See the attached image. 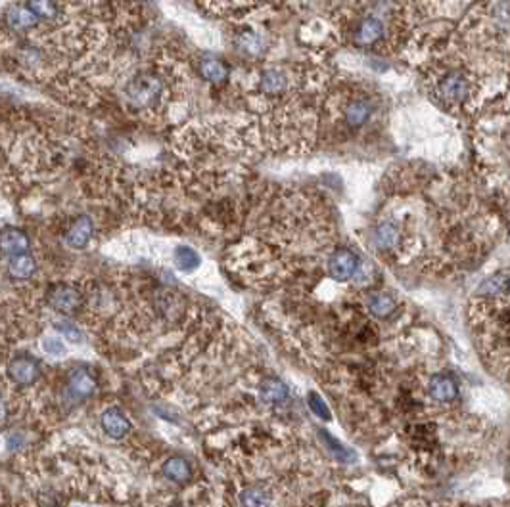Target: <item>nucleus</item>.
<instances>
[{
    "mask_svg": "<svg viewBox=\"0 0 510 507\" xmlns=\"http://www.w3.org/2000/svg\"><path fill=\"white\" fill-rule=\"evenodd\" d=\"M0 245H2V253L6 257L27 253L29 251V235L20 228L6 226L2 230V235H0Z\"/></svg>",
    "mask_w": 510,
    "mask_h": 507,
    "instance_id": "9b49d317",
    "label": "nucleus"
},
{
    "mask_svg": "<svg viewBox=\"0 0 510 507\" xmlns=\"http://www.w3.org/2000/svg\"><path fill=\"white\" fill-rule=\"evenodd\" d=\"M319 438H321L322 443L327 444L328 450L332 452V455L336 458V460H338V462L349 463V462H355V460H357L355 452L344 448L340 441H336V438H334L332 435H328V431H324V429L319 431Z\"/></svg>",
    "mask_w": 510,
    "mask_h": 507,
    "instance_id": "5701e85b",
    "label": "nucleus"
},
{
    "mask_svg": "<svg viewBox=\"0 0 510 507\" xmlns=\"http://www.w3.org/2000/svg\"><path fill=\"white\" fill-rule=\"evenodd\" d=\"M98 381L94 378V373L85 368H77L69 373L67 378V392L69 397L77 398V400H85L96 392Z\"/></svg>",
    "mask_w": 510,
    "mask_h": 507,
    "instance_id": "423d86ee",
    "label": "nucleus"
},
{
    "mask_svg": "<svg viewBox=\"0 0 510 507\" xmlns=\"http://www.w3.org/2000/svg\"><path fill=\"white\" fill-rule=\"evenodd\" d=\"M46 303L56 313L62 314H73L83 308L85 305V297L79 291L75 286L69 284H54L50 289L46 291Z\"/></svg>",
    "mask_w": 510,
    "mask_h": 507,
    "instance_id": "f03ea898",
    "label": "nucleus"
},
{
    "mask_svg": "<svg viewBox=\"0 0 510 507\" xmlns=\"http://www.w3.org/2000/svg\"><path fill=\"white\" fill-rule=\"evenodd\" d=\"M26 4L39 16L40 21H52L60 16L58 0H27Z\"/></svg>",
    "mask_w": 510,
    "mask_h": 507,
    "instance_id": "393cba45",
    "label": "nucleus"
},
{
    "mask_svg": "<svg viewBox=\"0 0 510 507\" xmlns=\"http://www.w3.org/2000/svg\"><path fill=\"white\" fill-rule=\"evenodd\" d=\"M200 73H202V77L205 81H210L213 85H219V83H222L225 78L229 77V71H227L225 64L215 58L203 59L202 64H200Z\"/></svg>",
    "mask_w": 510,
    "mask_h": 507,
    "instance_id": "412c9836",
    "label": "nucleus"
},
{
    "mask_svg": "<svg viewBox=\"0 0 510 507\" xmlns=\"http://www.w3.org/2000/svg\"><path fill=\"white\" fill-rule=\"evenodd\" d=\"M6 373L10 381L20 387H29L35 385L40 378V364L39 360H35L31 354H21V356L12 358L8 362Z\"/></svg>",
    "mask_w": 510,
    "mask_h": 507,
    "instance_id": "20e7f679",
    "label": "nucleus"
},
{
    "mask_svg": "<svg viewBox=\"0 0 510 507\" xmlns=\"http://www.w3.org/2000/svg\"><path fill=\"white\" fill-rule=\"evenodd\" d=\"M35 272H37V260L29 251L10 257L8 260V274L12 280H29V278H33Z\"/></svg>",
    "mask_w": 510,
    "mask_h": 507,
    "instance_id": "2eb2a0df",
    "label": "nucleus"
},
{
    "mask_svg": "<svg viewBox=\"0 0 510 507\" xmlns=\"http://www.w3.org/2000/svg\"><path fill=\"white\" fill-rule=\"evenodd\" d=\"M94 234V221L89 215H79L66 232L67 247L85 249Z\"/></svg>",
    "mask_w": 510,
    "mask_h": 507,
    "instance_id": "9d476101",
    "label": "nucleus"
},
{
    "mask_svg": "<svg viewBox=\"0 0 510 507\" xmlns=\"http://www.w3.org/2000/svg\"><path fill=\"white\" fill-rule=\"evenodd\" d=\"M386 35V27L376 16H366L357 23L353 31V42L357 46H374Z\"/></svg>",
    "mask_w": 510,
    "mask_h": 507,
    "instance_id": "0eeeda50",
    "label": "nucleus"
},
{
    "mask_svg": "<svg viewBox=\"0 0 510 507\" xmlns=\"http://www.w3.org/2000/svg\"><path fill=\"white\" fill-rule=\"evenodd\" d=\"M127 104L140 111L154 110L165 100L164 78L154 73H140L125 85L123 88Z\"/></svg>",
    "mask_w": 510,
    "mask_h": 507,
    "instance_id": "f257e3e1",
    "label": "nucleus"
},
{
    "mask_svg": "<svg viewBox=\"0 0 510 507\" xmlns=\"http://www.w3.org/2000/svg\"><path fill=\"white\" fill-rule=\"evenodd\" d=\"M401 240L400 228L395 226L393 222H382L376 232H374V241L380 249H393L397 247V243Z\"/></svg>",
    "mask_w": 510,
    "mask_h": 507,
    "instance_id": "aec40b11",
    "label": "nucleus"
},
{
    "mask_svg": "<svg viewBox=\"0 0 510 507\" xmlns=\"http://www.w3.org/2000/svg\"><path fill=\"white\" fill-rule=\"evenodd\" d=\"M173 259H175V264H177L181 272H194L200 267V262H202L200 255L192 247H188V245H181V247L175 249Z\"/></svg>",
    "mask_w": 510,
    "mask_h": 507,
    "instance_id": "4be33fe9",
    "label": "nucleus"
},
{
    "mask_svg": "<svg viewBox=\"0 0 510 507\" xmlns=\"http://www.w3.org/2000/svg\"><path fill=\"white\" fill-rule=\"evenodd\" d=\"M54 327H56V332L62 333V335H64L67 341H72V343H83V341H85V335H83V332H81L75 324H69V322H56Z\"/></svg>",
    "mask_w": 510,
    "mask_h": 507,
    "instance_id": "cd10ccee",
    "label": "nucleus"
},
{
    "mask_svg": "<svg viewBox=\"0 0 510 507\" xmlns=\"http://www.w3.org/2000/svg\"><path fill=\"white\" fill-rule=\"evenodd\" d=\"M495 23L499 29L510 31V0H504L495 6Z\"/></svg>",
    "mask_w": 510,
    "mask_h": 507,
    "instance_id": "c85d7f7f",
    "label": "nucleus"
},
{
    "mask_svg": "<svg viewBox=\"0 0 510 507\" xmlns=\"http://www.w3.org/2000/svg\"><path fill=\"white\" fill-rule=\"evenodd\" d=\"M4 21H6L8 29L18 33L31 31V29H37L40 25V18L27 4H16L10 10H6Z\"/></svg>",
    "mask_w": 510,
    "mask_h": 507,
    "instance_id": "6e6552de",
    "label": "nucleus"
},
{
    "mask_svg": "<svg viewBox=\"0 0 510 507\" xmlns=\"http://www.w3.org/2000/svg\"><path fill=\"white\" fill-rule=\"evenodd\" d=\"M510 291V272H499L491 276L477 287V295L485 299H499L503 295H509Z\"/></svg>",
    "mask_w": 510,
    "mask_h": 507,
    "instance_id": "a211bd4d",
    "label": "nucleus"
},
{
    "mask_svg": "<svg viewBox=\"0 0 510 507\" xmlns=\"http://www.w3.org/2000/svg\"><path fill=\"white\" fill-rule=\"evenodd\" d=\"M288 75L286 71L282 69H276V67H271V69H265L259 77V91L261 94H267V96H280L282 92L288 91Z\"/></svg>",
    "mask_w": 510,
    "mask_h": 507,
    "instance_id": "f8f14e48",
    "label": "nucleus"
},
{
    "mask_svg": "<svg viewBox=\"0 0 510 507\" xmlns=\"http://www.w3.org/2000/svg\"><path fill=\"white\" fill-rule=\"evenodd\" d=\"M307 404L309 408H311V412H313L317 417H321L324 421H330V419H332V412H330V408H328L327 402H324V398H322L321 395H317L313 390L307 392Z\"/></svg>",
    "mask_w": 510,
    "mask_h": 507,
    "instance_id": "bb28decb",
    "label": "nucleus"
},
{
    "mask_svg": "<svg viewBox=\"0 0 510 507\" xmlns=\"http://www.w3.org/2000/svg\"><path fill=\"white\" fill-rule=\"evenodd\" d=\"M438 92L449 104H463L470 94V83L463 73H449L439 81Z\"/></svg>",
    "mask_w": 510,
    "mask_h": 507,
    "instance_id": "39448f33",
    "label": "nucleus"
},
{
    "mask_svg": "<svg viewBox=\"0 0 510 507\" xmlns=\"http://www.w3.org/2000/svg\"><path fill=\"white\" fill-rule=\"evenodd\" d=\"M328 274L336 281H347L355 278V274L359 272L361 259L359 255L351 249H336L330 259H328Z\"/></svg>",
    "mask_w": 510,
    "mask_h": 507,
    "instance_id": "7ed1b4c3",
    "label": "nucleus"
},
{
    "mask_svg": "<svg viewBox=\"0 0 510 507\" xmlns=\"http://www.w3.org/2000/svg\"><path fill=\"white\" fill-rule=\"evenodd\" d=\"M366 308H368V313L376 316V318H390L393 313H395V308H397V303L393 299L392 295H387V293H374L368 297L366 301Z\"/></svg>",
    "mask_w": 510,
    "mask_h": 507,
    "instance_id": "6ab92c4d",
    "label": "nucleus"
},
{
    "mask_svg": "<svg viewBox=\"0 0 510 507\" xmlns=\"http://www.w3.org/2000/svg\"><path fill=\"white\" fill-rule=\"evenodd\" d=\"M100 425H102V431L110 438H115V441H121L125 436L131 433V421L129 417L125 416L123 412L119 408H108V410L102 412L100 416Z\"/></svg>",
    "mask_w": 510,
    "mask_h": 507,
    "instance_id": "1a4fd4ad",
    "label": "nucleus"
},
{
    "mask_svg": "<svg viewBox=\"0 0 510 507\" xmlns=\"http://www.w3.org/2000/svg\"><path fill=\"white\" fill-rule=\"evenodd\" d=\"M240 501L244 507H268L271 494L263 486H248L240 494Z\"/></svg>",
    "mask_w": 510,
    "mask_h": 507,
    "instance_id": "b1692460",
    "label": "nucleus"
},
{
    "mask_svg": "<svg viewBox=\"0 0 510 507\" xmlns=\"http://www.w3.org/2000/svg\"><path fill=\"white\" fill-rule=\"evenodd\" d=\"M428 392H430V397H432L434 400H438V402H453V400L458 397V387L449 375L436 373V375H432V379H430Z\"/></svg>",
    "mask_w": 510,
    "mask_h": 507,
    "instance_id": "ddd939ff",
    "label": "nucleus"
},
{
    "mask_svg": "<svg viewBox=\"0 0 510 507\" xmlns=\"http://www.w3.org/2000/svg\"><path fill=\"white\" fill-rule=\"evenodd\" d=\"M162 471H164V475L171 482H177V484L188 482L192 479V465L183 455H171V458H167Z\"/></svg>",
    "mask_w": 510,
    "mask_h": 507,
    "instance_id": "dca6fc26",
    "label": "nucleus"
},
{
    "mask_svg": "<svg viewBox=\"0 0 510 507\" xmlns=\"http://www.w3.org/2000/svg\"><path fill=\"white\" fill-rule=\"evenodd\" d=\"M259 395L267 404H282L290 398L288 385L278 378H265L259 383Z\"/></svg>",
    "mask_w": 510,
    "mask_h": 507,
    "instance_id": "f3484780",
    "label": "nucleus"
},
{
    "mask_svg": "<svg viewBox=\"0 0 510 507\" xmlns=\"http://www.w3.org/2000/svg\"><path fill=\"white\" fill-rule=\"evenodd\" d=\"M8 444L12 446V450H13V448L18 450V448H20V446H23V438H21V436H18V435H16V436H10V441H8Z\"/></svg>",
    "mask_w": 510,
    "mask_h": 507,
    "instance_id": "7c9ffc66",
    "label": "nucleus"
},
{
    "mask_svg": "<svg viewBox=\"0 0 510 507\" xmlns=\"http://www.w3.org/2000/svg\"><path fill=\"white\" fill-rule=\"evenodd\" d=\"M42 351H45L46 354H50V356H60V354H66V346H64V343L58 341V339L48 337L42 341Z\"/></svg>",
    "mask_w": 510,
    "mask_h": 507,
    "instance_id": "c756f323",
    "label": "nucleus"
},
{
    "mask_svg": "<svg viewBox=\"0 0 510 507\" xmlns=\"http://www.w3.org/2000/svg\"><path fill=\"white\" fill-rule=\"evenodd\" d=\"M373 104L366 100V98H355L351 100L349 104L346 105V110H344V119H346V123L349 127H353V129H359L363 124L370 119L373 115Z\"/></svg>",
    "mask_w": 510,
    "mask_h": 507,
    "instance_id": "4468645a",
    "label": "nucleus"
},
{
    "mask_svg": "<svg viewBox=\"0 0 510 507\" xmlns=\"http://www.w3.org/2000/svg\"><path fill=\"white\" fill-rule=\"evenodd\" d=\"M236 42L240 46V50H242L246 56H251V58H255V56H259V54L263 52V40L257 33H242Z\"/></svg>",
    "mask_w": 510,
    "mask_h": 507,
    "instance_id": "a878e982",
    "label": "nucleus"
}]
</instances>
